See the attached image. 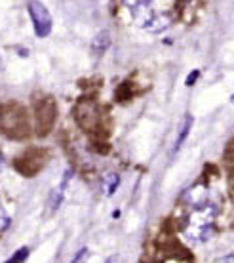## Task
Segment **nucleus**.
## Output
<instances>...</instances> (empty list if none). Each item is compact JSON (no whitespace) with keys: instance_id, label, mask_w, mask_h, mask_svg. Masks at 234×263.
Instances as JSON below:
<instances>
[{"instance_id":"f8f14e48","label":"nucleus","mask_w":234,"mask_h":263,"mask_svg":"<svg viewBox=\"0 0 234 263\" xmlns=\"http://www.w3.org/2000/svg\"><path fill=\"white\" fill-rule=\"evenodd\" d=\"M198 77H200V71H192L189 74V77H187V80H185V84L187 86H192L196 82V79H198Z\"/></svg>"},{"instance_id":"2eb2a0df","label":"nucleus","mask_w":234,"mask_h":263,"mask_svg":"<svg viewBox=\"0 0 234 263\" xmlns=\"http://www.w3.org/2000/svg\"><path fill=\"white\" fill-rule=\"evenodd\" d=\"M2 168H4V160H2V155H0V172H2Z\"/></svg>"},{"instance_id":"20e7f679","label":"nucleus","mask_w":234,"mask_h":263,"mask_svg":"<svg viewBox=\"0 0 234 263\" xmlns=\"http://www.w3.org/2000/svg\"><path fill=\"white\" fill-rule=\"evenodd\" d=\"M34 117H36L38 134H46L55 120V101L50 98H42L38 103H34Z\"/></svg>"},{"instance_id":"1a4fd4ad","label":"nucleus","mask_w":234,"mask_h":263,"mask_svg":"<svg viewBox=\"0 0 234 263\" xmlns=\"http://www.w3.org/2000/svg\"><path fill=\"white\" fill-rule=\"evenodd\" d=\"M109 46H111V34L107 33V31H101V33H98V36L93 39V42H91V50H93V53L95 55H103L107 50H109Z\"/></svg>"},{"instance_id":"f257e3e1","label":"nucleus","mask_w":234,"mask_h":263,"mask_svg":"<svg viewBox=\"0 0 234 263\" xmlns=\"http://www.w3.org/2000/svg\"><path fill=\"white\" fill-rule=\"evenodd\" d=\"M187 204V214L181 219V235L189 244H204L217 231V217L221 212V204L211 197L192 200Z\"/></svg>"},{"instance_id":"423d86ee","label":"nucleus","mask_w":234,"mask_h":263,"mask_svg":"<svg viewBox=\"0 0 234 263\" xmlns=\"http://www.w3.org/2000/svg\"><path fill=\"white\" fill-rule=\"evenodd\" d=\"M118 185H120V176L116 172H107L101 178V189H103L105 197H112L116 193Z\"/></svg>"},{"instance_id":"6e6552de","label":"nucleus","mask_w":234,"mask_h":263,"mask_svg":"<svg viewBox=\"0 0 234 263\" xmlns=\"http://www.w3.org/2000/svg\"><path fill=\"white\" fill-rule=\"evenodd\" d=\"M190 128H192V117H190V115H185V119H183V122H181V128H179V136H177L176 145H173V149H171L173 155L181 149V145L185 143V139L189 138Z\"/></svg>"},{"instance_id":"ddd939ff","label":"nucleus","mask_w":234,"mask_h":263,"mask_svg":"<svg viewBox=\"0 0 234 263\" xmlns=\"http://www.w3.org/2000/svg\"><path fill=\"white\" fill-rule=\"evenodd\" d=\"M88 256V248H84V250H80L76 254V257L72 259V263H80V261H84V257Z\"/></svg>"},{"instance_id":"f03ea898","label":"nucleus","mask_w":234,"mask_h":263,"mask_svg":"<svg viewBox=\"0 0 234 263\" xmlns=\"http://www.w3.org/2000/svg\"><path fill=\"white\" fill-rule=\"evenodd\" d=\"M0 126L10 136H13V130H17V136H27L29 120H27L25 109L15 105L4 107V111H0Z\"/></svg>"},{"instance_id":"9d476101","label":"nucleus","mask_w":234,"mask_h":263,"mask_svg":"<svg viewBox=\"0 0 234 263\" xmlns=\"http://www.w3.org/2000/svg\"><path fill=\"white\" fill-rule=\"evenodd\" d=\"M27 257H29V248H27V246H23V248H20V250L13 252L12 257H10L6 263H23Z\"/></svg>"},{"instance_id":"7ed1b4c3","label":"nucleus","mask_w":234,"mask_h":263,"mask_svg":"<svg viewBox=\"0 0 234 263\" xmlns=\"http://www.w3.org/2000/svg\"><path fill=\"white\" fill-rule=\"evenodd\" d=\"M27 10H29V15L33 20V27L36 36L38 39H46L48 34L52 33V27H53L52 13L48 12V8L42 2H36V0H31Z\"/></svg>"},{"instance_id":"0eeeda50","label":"nucleus","mask_w":234,"mask_h":263,"mask_svg":"<svg viewBox=\"0 0 234 263\" xmlns=\"http://www.w3.org/2000/svg\"><path fill=\"white\" fill-rule=\"evenodd\" d=\"M169 23H171V20H169L168 15H150V20L145 23L141 29H145V31H149V33H160V31H164V29H168Z\"/></svg>"},{"instance_id":"4468645a","label":"nucleus","mask_w":234,"mask_h":263,"mask_svg":"<svg viewBox=\"0 0 234 263\" xmlns=\"http://www.w3.org/2000/svg\"><path fill=\"white\" fill-rule=\"evenodd\" d=\"M234 259H232V256H227V257H223V259H219L217 263H232Z\"/></svg>"},{"instance_id":"9b49d317","label":"nucleus","mask_w":234,"mask_h":263,"mask_svg":"<svg viewBox=\"0 0 234 263\" xmlns=\"http://www.w3.org/2000/svg\"><path fill=\"white\" fill-rule=\"evenodd\" d=\"M8 227H10V214H8L6 208L0 202V233H4Z\"/></svg>"},{"instance_id":"39448f33","label":"nucleus","mask_w":234,"mask_h":263,"mask_svg":"<svg viewBox=\"0 0 234 263\" xmlns=\"http://www.w3.org/2000/svg\"><path fill=\"white\" fill-rule=\"evenodd\" d=\"M71 179H72V170H65L59 185L52 191V195H50V210L52 212H55L59 206L63 204V200H65V191H67V187H69V181H71Z\"/></svg>"}]
</instances>
